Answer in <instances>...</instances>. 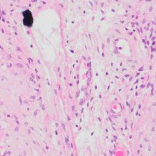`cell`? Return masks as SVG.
I'll list each match as a JSON object with an SVG mask.
<instances>
[{"instance_id":"1","label":"cell","mask_w":156,"mask_h":156,"mask_svg":"<svg viewBox=\"0 0 156 156\" xmlns=\"http://www.w3.org/2000/svg\"><path fill=\"white\" fill-rule=\"evenodd\" d=\"M23 23L27 26H31L33 23V17L31 12L29 10H26L23 12Z\"/></svg>"}]
</instances>
